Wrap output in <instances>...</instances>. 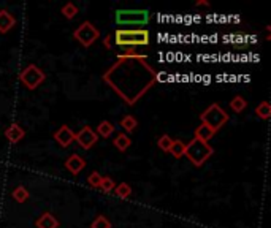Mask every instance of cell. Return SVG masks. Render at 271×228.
<instances>
[{"label":"cell","instance_id":"cell-1","mask_svg":"<svg viewBox=\"0 0 271 228\" xmlns=\"http://www.w3.org/2000/svg\"><path fill=\"white\" fill-rule=\"evenodd\" d=\"M103 81L128 106L138 100L157 81V71L148 62L146 56H119L103 73Z\"/></svg>","mask_w":271,"mask_h":228},{"label":"cell","instance_id":"cell-2","mask_svg":"<svg viewBox=\"0 0 271 228\" xmlns=\"http://www.w3.org/2000/svg\"><path fill=\"white\" fill-rule=\"evenodd\" d=\"M113 40L118 46L135 48V46H148L151 42V35L146 29H118Z\"/></svg>","mask_w":271,"mask_h":228},{"label":"cell","instance_id":"cell-3","mask_svg":"<svg viewBox=\"0 0 271 228\" xmlns=\"http://www.w3.org/2000/svg\"><path fill=\"white\" fill-rule=\"evenodd\" d=\"M151 19L149 10H137V8H124L116 10L114 21L121 27H145Z\"/></svg>","mask_w":271,"mask_h":228},{"label":"cell","instance_id":"cell-4","mask_svg":"<svg viewBox=\"0 0 271 228\" xmlns=\"http://www.w3.org/2000/svg\"><path fill=\"white\" fill-rule=\"evenodd\" d=\"M213 154H214L213 146L209 143L200 141L197 138H194L191 143L186 144V151H184V156L189 159V162L194 166H197V168L203 166V163H205Z\"/></svg>","mask_w":271,"mask_h":228},{"label":"cell","instance_id":"cell-5","mask_svg":"<svg viewBox=\"0 0 271 228\" xmlns=\"http://www.w3.org/2000/svg\"><path fill=\"white\" fill-rule=\"evenodd\" d=\"M228 119H230L228 113L223 110L222 106H219L218 103L209 105L208 108L200 114L201 124L209 127V129H213L214 132L221 130L222 127L228 122Z\"/></svg>","mask_w":271,"mask_h":228},{"label":"cell","instance_id":"cell-6","mask_svg":"<svg viewBox=\"0 0 271 228\" xmlns=\"http://www.w3.org/2000/svg\"><path fill=\"white\" fill-rule=\"evenodd\" d=\"M73 38L81 43L84 48H89L100 38V30L89 21L81 23L76 29L73 30Z\"/></svg>","mask_w":271,"mask_h":228},{"label":"cell","instance_id":"cell-7","mask_svg":"<svg viewBox=\"0 0 271 228\" xmlns=\"http://www.w3.org/2000/svg\"><path fill=\"white\" fill-rule=\"evenodd\" d=\"M19 79H21V83L29 91H35L37 87L46 79V75H45V71L40 70L35 64H29L21 70V73H19Z\"/></svg>","mask_w":271,"mask_h":228},{"label":"cell","instance_id":"cell-8","mask_svg":"<svg viewBox=\"0 0 271 228\" xmlns=\"http://www.w3.org/2000/svg\"><path fill=\"white\" fill-rule=\"evenodd\" d=\"M74 141H76L83 149H91V147H94L97 144L99 141V137L97 133L94 132L89 125H84L83 129H81L78 133H74Z\"/></svg>","mask_w":271,"mask_h":228},{"label":"cell","instance_id":"cell-9","mask_svg":"<svg viewBox=\"0 0 271 228\" xmlns=\"http://www.w3.org/2000/svg\"><path fill=\"white\" fill-rule=\"evenodd\" d=\"M52 137L62 147H69L74 141V132L70 129L69 125H60L59 130L54 132Z\"/></svg>","mask_w":271,"mask_h":228},{"label":"cell","instance_id":"cell-10","mask_svg":"<svg viewBox=\"0 0 271 228\" xmlns=\"http://www.w3.org/2000/svg\"><path fill=\"white\" fill-rule=\"evenodd\" d=\"M65 168L76 176V174H79L86 168V160L81 156H78V154H72V156L65 160Z\"/></svg>","mask_w":271,"mask_h":228},{"label":"cell","instance_id":"cell-11","mask_svg":"<svg viewBox=\"0 0 271 228\" xmlns=\"http://www.w3.org/2000/svg\"><path fill=\"white\" fill-rule=\"evenodd\" d=\"M25 137V130L19 124H11L8 129L5 130V138L8 139L11 144H18Z\"/></svg>","mask_w":271,"mask_h":228},{"label":"cell","instance_id":"cell-12","mask_svg":"<svg viewBox=\"0 0 271 228\" xmlns=\"http://www.w3.org/2000/svg\"><path fill=\"white\" fill-rule=\"evenodd\" d=\"M16 25V18L8 10H0V33H8Z\"/></svg>","mask_w":271,"mask_h":228},{"label":"cell","instance_id":"cell-13","mask_svg":"<svg viewBox=\"0 0 271 228\" xmlns=\"http://www.w3.org/2000/svg\"><path fill=\"white\" fill-rule=\"evenodd\" d=\"M35 227L37 228H59V220L52 216L51 212H43L35 220Z\"/></svg>","mask_w":271,"mask_h":228},{"label":"cell","instance_id":"cell-14","mask_svg":"<svg viewBox=\"0 0 271 228\" xmlns=\"http://www.w3.org/2000/svg\"><path fill=\"white\" fill-rule=\"evenodd\" d=\"M113 144H114V147H116L119 152H125L128 147H130L132 139H130V137L127 135V133L123 132V133H118V135L114 137Z\"/></svg>","mask_w":271,"mask_h":228},{"label":"cell","instance_id":"cell-15","mask_svg":"<svg viewBox=\"0 0 271 228\" xmlns=\"http://www.w3.org/2000/svg\"><path fill=\"white\" fill-rule=\"evenodd\" d=\"M114 130H116V127H114L110 120H101V122L99 124L97 127V137H101V138H110Z\"/></svg>","mask_w":271,"mask_h":228},{"label":"cell","instance_id":"cell-16","mask_svg":"<svg viewBox=\"0 0 271 228\" xmlns=\"http://www.w3.org/2000/svg\"><path fill=\"white\" fill-rule=\"evenodd\" d=\"M214 130L213 129H209V127H206V125H200V127H197L195 129V138L197 139H200V141H205V143H209V139H211L213 137H214Z\"/></svg>","mask_w":271,"mask_h":228},{"label":"cell","instance_id":"cell-17","mask_svg":"<svg viewBox=\"0 0 271 228\" xmlns=\"http://www.w3.org/2000/svg\"><path fill=\"white\" fill-rule=\"evenodd\" d=\"M228 106H230V110H232L233 113L240 114V113H243L247 108V102H246V98H243L241 95H235L232 98V102L228 103Z\"/></svg>","mask_w":271,"mask_h":228},{"label":"cell","instance_id":"cell-18","mask_svg":"<svg viewBox=\"0 0 271 228\" xmlns=\"http://www.w3.org/2000/svg\"><path fill=\"white\" fill-rule=\"evenodd\" d=\"M121 127L124 129V133H132L138 127V120L133 116H130V114H127V116L121 119Z\"/></svg>","mask_w":271,"mask_h":228},{"label":"cell","instance_id":"cell-19","mask_svg":"<svg viewBox=\"0 0 271 228\" xmlns=\"http://www.w3.org/2000/svg\"><path fill=\"white\" fill-rule=\"evenodd\" d=\"M11 197L15 201H18V203H24V201L29 198V190H27L24 185H18L13 189Z\"/></svg>","mask_w":271,"mask_h":228},{"label":"cell","instance_id":"cell-20","mask_svg":"<svg viewBox=\"0 0 271 228\" xmlns=\"http://www.w3.org/2000/svg\"><path fill=\"white\" fill-rule=\"evenodd\" d=\"M255 114H257V117H260L263 120L270 119V116H271V105L268 102L259 103V106H255Z\"/></svg>","mask_w":271,"mask_h":228},{"label":"cell","instance_id":"cell-21","mask_svg":"<svg viewBox=\"0 0 271 228\" xmlns=\"http://www.w3.org/2000/svg\"><path fill=\"white\" fill-rule=\"evenodd\" d=\"M184 151H186V144L179 141V139H173V144L168 152H170L174 159H181L182 156H184Z\"/></svg>","mask_w":271,"mask_h":228},{"label":"cell","instance_id":"cell-22","mask_svg":"<svg viewBox=\"0 0 271 228\" xmlns=\"http://www.w3.org/2000/svg\"><path fill=\"white\" fill-rule=\"evenodd\" d=\"M116 195L119 197V198H123V200H125V198H128L132 195V187L128 185L127 182H121V184H118L116 187H114V190H113Z\"/></svg>","mask_w":271,"mask_h":228},{"label":"cell","instance_id":"cell-23","mask_svg":"<svg viewBox=\"0 0 271 228\" xmlns=\"http://www.w3.org/2000/svg\"><path fill=\"white\" fill-rule=\"evenodd\" d=\"M60 13H62V16L67 18V19H73L74 16L78 15V8H76V5L69 2V3H65L62 8H60Z\"/></svg>","mask_w":271,"mask_h":228},{"label":"cell","instance_id":"cell-24","mask_svg":"<svg viewBox=\"0 0 271 228\" xmlns=\"http://www.w3.org/2000/svg\"><path fill=\"white\" fill-rule=\"evenodd\" d=\"M114 187H116V184H114L113 178H110V176H101V182H100V187H99V189H101V192L110 193V192L114 190Z\"/></svg>","mask_w":271,"mask_h":228},{"label":"cell","instance_id":"cell-25","mask_svg":"<svg viewBox=\"0 0 271 228\" xmlns=\"http://www.w3.org/2000/svg\"><path fill=\"white\" fill-rule=\"evenodd\" d=\"M91 228H113V225L105 216H101V214H100V216H97L96 219L92 220Z\"/></svg>","mask_w":271,"mask_h":228},{"label":"cell","instance_id":"cell-26","mask_svg":"<svg viewBox=\"0 0 271 228\" xmlns=\"http://www.w3.org/2000/svg\"><path fill=\"white\" fill-rule=\"evenodd\" d=\"M172 144H173V138H170V135H162V137L157 139V146H159V149H160V151H164V152H168V151H170Z\"/></svg>","mask_w":271,"mask_h":228},{"label":"cell","instance_id":"cell-27","mask_svg":"<svg viewBox=\"0 0 271 228\" xmlns=\"http://www.w3.org/2000/svg\"><path fill=\"white\" fill-rule=\"evenodd\" d=\"M100 182H101V174L97 171H92L89 174V178H87V184L91 187H100Z\"/></svg>","mask_w":271,"mask_h":228},{"label":"cell","instance_id":"cell-28","mask_svg":"<svg viewBox=\"0 0 271 228\" xmlns=\"http://www.w3.org/2000/svg\"><path fill=\"white\" fill-rule=\"evenodd\" d=\"M111 40H113V37H111V35H106V37L103 38V46H105L106 49H111V48H113Z\"/></svg>","mask_w":271,"mask_h":228},{"label":"cell","instance_id":"cell-29","mask_svg":"<svg viewBox=\"0 0 271 228\" xmlns=\"http://www.w3.org/2000/svg\"><path fill=\"white\" fill-rule=\"evenodd\" d=\"M195 5H197V6H200V5H206V6H209V3H208V2H197Z\"/></svg>","mask_w":271,"mask_h":228}]
</instances>
